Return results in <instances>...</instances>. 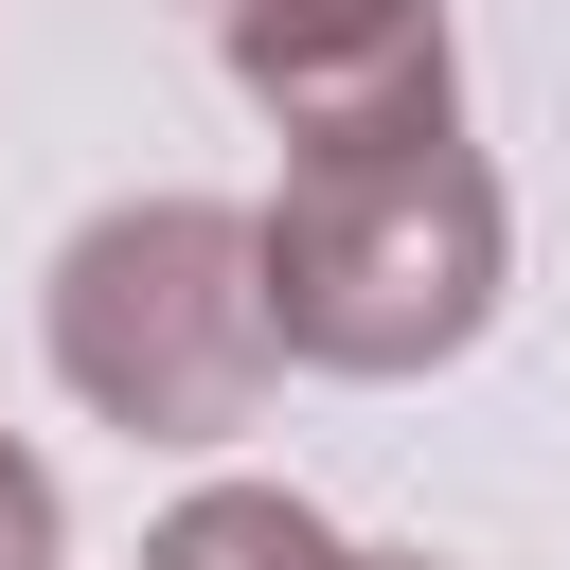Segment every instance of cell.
<instances>
[{
  "label": "cell",
  "instance_id": "3",
  "mask_svg": "<svg viewBox=\"0 0 570 570\" xmlns=\"http://www.w3.org/2000/svg\"><path fill=\"white\" fill-rule=\"evenodd\" d=\"M214 53H232V89H249L285 142H356V125L463 107L445 0H214Z\"/></svg>",
  "mask_w": 570,
  "mask_h": 570
},
{
  "label": "cell",
  "instance_id": "1",
  "mask_svg": "<svg viewBox=\"0 0 570 570\" xmlns=\"http://www.w3.org/2000/svg\"><path fill=\"white\" fill-rule=\"evenodd\" d=\"M249 285H267V338L303 374H356V392L445 374L517 285V214H499L463 107L356 125V142H285V178L249 214Z\"/></svg>",
  "mask_w": 570,
  "mask_h": 570
},
{
  "label": "cell",
  "instance_id": "5",
  "mask_svg": "<svg viewBox=\"0 0 570 570\" xmlns=\"http://www.w3.org/2000/svg\"><path fill=\"white\" fill-rule=\"evenodd\" d=\"M53 552H71V499H53V463L0 428V570H53Z\"/></svg>",
  "mask_w": 570,
  "mask_h": 570
},
{
  "label": "cell",
  "instance_id": "4",
  "mask_svg": "<svg viewBox=\"0 0 570 570\" xmlns=\"http://www.w3.org/2000/svg\"><path fill=\"white\" fill-rule=\"evenodd\" d=\"M142 570H356V552H338L321 499H285V481H196V499L142 534Z\"/></svg>",
  "mask_w": 570,
  "mask_h": 570
},
{
  "label": "cell",
  "instance_id": "6",
  "mask_svg": "<svg viewBox=\"0 0 570 570\" xmlns=\"http://www.w3.org/2000/svg\"><path fill=\"white\" fill-rule=\"evenodd\" d=\"M356 570H445V552H356Z\"/></svg>",
  "mask_w": 570,
  "mask_h": 570
},
{
  "label": "cell",
  "instance_id": "2",
  "mask_svg": "<svg viewBox=\"0 0 570 570\" xmlns=\"http://www.w3.org/2000/svg\"><path fill=\"white\" fill-rule=\"evenodd\" d=\"M53 392L125 445H232L285 374L267 285H249V214L232 196H107L53 249Z\"/></svg>",
  "mask_w": 570,
  "mask_h": 570
}]
</instances>
